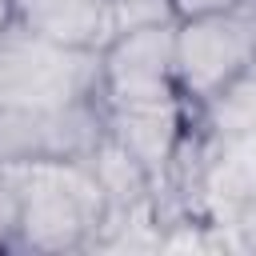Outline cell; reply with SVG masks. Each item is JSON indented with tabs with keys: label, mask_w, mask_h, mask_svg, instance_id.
Instances as JSON below:
<instances>
[{
	"label": "cell",
	"mask_w": 256,
	"mask_h": 256,
	"mask_svg": "<svg viewBox=\"0 0 256 256\" xmlns=\"http://www.w3.org/2000/svg\"><path fill=\"white\" fill-rule=\"evenodd\" d=\"M196 120L204 128V136H244L256 132V76L240 72L232 84H224L212 100H204L196 108Z\"/></svg>",
	"instance_id": "cell-8"
},
{
	"label": "cell",
	"mask_w": 256,
	"mask_h": 256,
	"mask_svg": "<svg viewBox=\"0 0 256 256\" xmlns=\"http://www.w3.org/2000/svg\"><path fill=\"white\" fill-rule=\"evenodd\" d=\"M240 24H244V36H248V72L256 76V0H244L236 8Z\"/></svg>",
	"instance_id": "cell-11"
},
{
	"label": "cell",
	"mask_w": 256,
	"mask_h": 256,
	"mask_svg": "<svg viewBox=\"0 0 256 256\" xmlns=\"http://www.w3.org/2000/svg\"><path fill=\"white\" fill-rule=\"evenodd\" d=\"M240 72H248V36L236 12L176 20V88L184 104L200 108Z\"/></svg>",
	"instance_id": "cell-5"
},
{
	"label": "cell",
	"mask_w": 256,
	"mask_h": 256,
	"mask_svg": "<svg viewBox=\"0 0 256 256\" xmlns=\"http://www.w3.org/2000/svg\"><path fill=\"white\" fill-rule=\"evenodd\" d=\"M12 20L68 48L100 52L116 32V0H12Z\"/></svg>",
	"instance_id": "cell-7"
},
{
	"label": "cell",
	"mask_w": 256,
	"mask_h": 256,
	"mask_svg": "<svg viewBox=\"0 0 256 256\" xmlns=\"http://www.w3.org/2000/svg\"><path fill=\"white\" fill-rule=\"evenodd\" d=\"M244 0H168L172 20H192V16H220V12H236Z\"/></svg>",
	"instance_id": "cell-9"
},
{
	"label": "cell",
	"mask_w": 256,
	"mask_h": 256,
	"mask_svg": "<svg viewBox=\"0 0 256 256\" xmlns=\"http://www.w3.org/2000/svg\"><path fill=\"white\" fill-rule=\"evenodd\" d=\"M100 100V52L68 48L12 20L0 36V104L68 108Z\"/></svg>",
	"instance_id": "cell-2"
},
{
	"label": "cell",
	"mask_w": 256,
	"mask_h": 256,
	"mask_svg": "<svg viewBox=\"0 0 256 256\" xmlns=\"http://www.w3.org/2000/svg\"><path fill=\"white\" fill-rule=\"evenodd\" d=\"M100 100H104V108L180 100V88H176V20H152V24L120 28L100 48Z\"/></svg>",
	"instance_id": "cell-3"
},
{
	"label": "cell",
	"mask_w": 256,
	"mask_h": 256,
	"mask_svg": "<svg viewBox=\"0 0 256 256\" xmlns=\"http://www.w3.org/2000/svg\"><path fill=\"white\" fill-rule=\"evenodd\" d=\"M104 140V100L68 108H8L0 104V164L88 160Z\"/></svg>",
	"instance_id": "cell-4"
},
{
	"label": "cell",
	"mask_w": 256,
	"mask_h": 256,
	"mask_svg": "<svg viewBox=\"0 0 256 256\" xmlns=\"http://www.w3.org/2000/svg\"><path fill=\"white\" fill-rule=\"evenodd\" d=\"M16 188V240L40 252L84 248L100 240L108 196L84 160L4 164Z\"/></svg>",
	"instance_id": "cell-1"
},
{
	"label": "cell",
	"mask_w": 256,
	"mask_h": 256,
	"mask_svg": "<svg viewBox=\"0 0 256 256\" xmlns=\"http://www.w3.org/2000/svg\"><path fill=\"white\" fill-rule=\"evenodd\" d=\"M104 132L148 172L152 188L176 168V156L188 140V104L156 100V104H120L104 108Z\"/></svg>",
	"instance_id": "cell-6"
},
{
	"label": "cell",
	"mask_w": 256,
	"mask_h": 256,
	"mask_svg": "<svg viewBox=\"0 0 256 256\" xmlns=\"http://www.w3.org/2000/svg\"><path fill=\"white\" fill-rule=\"evenodd\" d=\"M16 240V188L0 164V248H12Z\"/></svg>",
	"instance_id": "cell-10"
},
{
	"label": "cell",
	"mask_w": 256,
	"mask_h": 256,
	"mask_svg": "<svg viewBox=\"0 0 256 256\" xmlns=\"http://www.w3.org/2000/svg\"><path fill=\"white\" fill-rule=\"evenodd\" d=\"M12 28V0H0V36Z\"/></svg>",
	"instance_id": "cell-12"
}]
</instances>
